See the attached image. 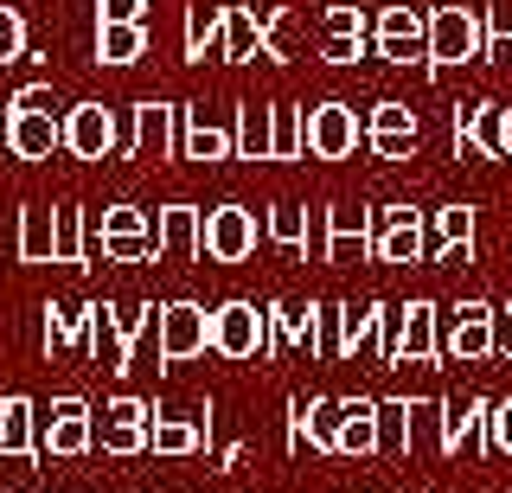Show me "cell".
Returning <instances> with one entry per match:
<instances>
[{
    "label": "cell",
    "instance_id": "obj_1",
    "mask_svg": "<svg viewBox=\"0 0 512 493\" xmlns=\"http://www.w3.org/2000/svg\"><path fill=\"white\" fill-rule=\"evenodd\" d=\"M487 58V13L474 7H436L429 13V71L480 65Z\"/></svg>",
    "mask_w": 512,
    "mask_h": 493
},
{
    "label": "cell",
    "instance_id": "obj_2",
    "mask_svg": "<svg viewBox=\"0 0 512 493\" xmlns=\"http://www.w3.org/2000/svg\"><path fill=\"white\" fill-rule=\"evenodd\" d=\"M429 365L442 359V308L436 301H404L391 308V333H384V365Z\"/></svg>",
    "mask_w": 512,
    "mask_h": 493
},
{
    "label": "cell",
    "instance_id": "obj_3",
    "mask_svg": "<svg viewBox=\"0 0 512 493\" xmlns=\"http://www.w3.org/2000/svg\"><path fill=\"white\" fill-rule=\"evenodd\" d=\"M212 353L218 359H269V308H256V301L212 308Z\"/></svg>",
    "mask_w": 512,
    "mask_h": 493
},
{
    "label": "cell",
    "instance_id": "obj_4",
    "mask_svg": "<svg viewBox=\"0 0 512 493\" xmlns=\"http://www.w3.org/2000/svg\"><path fill=\"white\" fill-rule=\"evenodd\" d=\"M372 52L384 58V65H429V13L384 7L372 20Z\"/></svg>",
    "mask_w": 512,
    "mask_h": 493
},
{
    "label": "cell",
    "instance_id": "obj_5",
    "mask_svg": "<svg viewBox=\"0 0 512 493\" xmlns=\"http://www.w3.org/2000/svg\"><path fill=\"white\" fill-rule=\"evenodd\" d=\"M128 154L135 161H173L180 154V109L160 97L128 103Z\"/></svg>",
    "mask_w": 512,
    "mask_h": 493
},
{
    "label": "cell",
    "instance_id": "obj_6",
    "mask_svg": "<svg viewBox=\"0 0 512 493\" xmlns=\"http://www.w3.org/2000/svg\"><path fill=\"white\" fill-rule=\"evenodd\" d=\"M122 148V129H116V109L109 103H71L64 109V154L77 161H109Z\"/></svg>",
    "mask_w": 512,
    "mask_h": 493
},
{
    "label": "cell",
    "instance_id": "obj_7",
    "mask_svg": "<svg viewBox=\"0 0 512 493\" xmlns=\"http://www.w3.org/2000/svg\"><path fill=\"white\" fill-rule=\"evenodd\" d=\"M372 257L378 263H429V231L416 205H384L372 225Z\"/></svg>",
    "mask_w": 512,
    "mask_h": 493
},
{
    "label": "cell",
    "instance_id": "obj_8",
    "mask_svg": "<svg viewBox=\"0 0 512 493\" xmlns=\"http://www.w3.org/2000/svg\"><path fill=\"white\" fill-rule=\"evenodd\" d=\"M301 129H308L314 161H346L359 148V109L352 103H314V109H301Z\"/></svg>",
    "mask_w": 512,
    "mask_h": 493
},
{
    "label": "cell",
    "instance_id": "obj_9",
    "mask_svg": "<svg viewBox=\"0 0 512 493\" xmlns=\"http://www.w3.org/2000/svg\"><path fill=\"white\" fill-rule=\"evenodd\" d=\"M212 353V314L199 301H167L160 308V359L180 365V359H199Z\"/></svg>",
    "mask_w": 512,
    "mask_h": 493
},
{
    "label": "cell",
    "instance_id": "obj_10",
    "mask_svg": "<svg viewBox=\"0 0 512 493\" xmlns=\"http://www.w3.org/2000/svg\"><path fill=\"white\" fill-rule=\"evenodd\" d=\"M256 250V212H244V205H218V212H205L199 225V257L212 263H244Z\"/></svg>",
    "mask_w": 512,
    "mask_h": 493
},
{
    "label": "cell",
    "instance_id": "obj_11",
    "mask_svg": "<svg viewBox=\"0 0 512 493\" xmlns=\"http://www.w3.org/2000/svg\"><path fill=\"white\" fill-rule=\"evenodd\" d=\"M340 423H346V397H314V404H295L288 410V449H314V455H333L340 449Z\"/></svg>",
    "mask_w": 512,
    "mask_h": 493
},
{
    "label": "cell",
    "instance_id": "obj_12",
    "mask_svg": "<svg viewBox=\"0 0 512 493\" xmlns=\"http://www.w3.org/2000/svg\"><path fill=\"white\" fill-rule=\"evenodd\" d=\"M487 397H442L436 410V449L461 455V449H487Z\"/></svg>",
    "mask_w": 512,
    "mask_h": 493
},
{
    "label": "cell",
    "instance_id": "obj_13",
    "mask_svg": "<svg viewBox=\"0 0 512 493\" xmlns=\"http://www.w3.org/2000/svg\"><path fill=\"white\" fill-rule=\"evenodd\" d=\"M493 314L500 308H487V301H461L455 314H448V327H442V359H487L493 353Z\"/></svg>",
    "mask_w": 512,
    "mask_h": 493
},
{
    "label": "cell",
    "instance_id": "obj_14",
    "mask_svg": "<svg viewBox=\"0 0 512 493\" xmlns=\"http://www.w3.org/2000/svg\"><path fill=\"white\" fill-rule=\"evenodd\" d=\"M39 449L45 455H84V449H96V423H90L84 397H52V417H45V429H39Z\"/></svg>",
    "mask_w": 512,
    "mask_h": 493
},
{
    "label": "cell",
    "instance_id": "obj_15",
    "mask_svg": "<svg viewBox=\"0 0 512 493\" xmlns=\"http://www.w3.org/2000/svg\"><path fill=\"white\" fill-rule=\"evenodd\" d=\"M320 257L340 263V269L372 257V225H365V212H346V205H333V212L320 218Z\"/></svg>",
    "mask_w": 512,
    "mask_h": 493
},
{
    "label": "cell",
    "instance_id": "obj_16",
    "mask_svg": "<svg viewBox=\"0 0 512 493\" xmlns=\"http://www.w3.org/2000/svg\"><path fill=\"white\" fill-rule=\"evenodd\" d=\"M0 461H45L39 449V410L26 391L0 397Z\"/></svg>",
    "mask_w": 512,
    "mask_h": 493
},
{
    "label": "cell",
    "instance_id": "obj_17",
    "mask_svg": "<svg viewBox=\"0 0 512 493\" xmlns=\"http://www.w3.org/2000/svg\"><path fill=\"white\" fill-rule=\"evenodd\" d=\"M148 429H154V410L141 404V397H116V404L103 410V455H141L148 449Z\"/></svg>",
    "mask_w": 512,
    "mask_h": 493
},
{
    "label": "cell",
    "instance_id": "obj_18",
    "mask_svg": "<svg viewBox=\"0 0 512 493\" xmlns=\"http://www.w3.org/2000/svg\"><path fill=\"white\" fill-rule=\"evenodd\" d=\"M199 225H205L199 205H160V212H154L160 263H186V257H199Z\"/></svg>",
    "mask_w": 512,
    "mask_h": 493
},
{
    "label": "cell",
    "instance_id": "obj_19",
    "mask_svg": "<svg viewBox=\"0 0 512 493\" xmlns=\"http://www.w3.org/2000/svg\"><path fill=\"white\" fill-rule=\"evenodd\" d=\"M7 148L20 154V161H52L64 148V116H7Z\"/></svg>",
    "mask_w": 512,
    "mask_h": 493
},
{
    "label": "cell",
    "instance_id": "obj_20",
    "mask_svg": "<svg viewBox=\"0 0 512 493\" xmlns=\"http://www.w3.org/2000/svg\"><path fill=\"white\" fill-rule=\"evenodd\" d=\"M384 333H391V308L384 301H352V308H340V359H352L359 346H378V359H384Z\"/></svg>",
    "mask_w": 512,
    "mask_h": 493
},
{
    "label": "cell",
    "instance_id": "obj_21",
    "mask_svg": "<svg viewBox=\"0 0 512 493\" xmlns=\"http://www.w3.org/2000/svg\"><path fill=\"white\" fill-rule=\"evenodd\" d=\"M180 154H186V161H231V154H237V129L205 122V109H180Z\"/></svg>",
    "mask_w": 512,
    "mask_h": 493
},
{
    "label": "cell",
    "instance_id": "obj_22",
    "mask_svg": "<svg viewBox=\"0 0 512 493\" xmlns=\"http://www.w3.org/2000/svg\"><path fill=\"white\" fill-rule=\"evenodd\" d=\"M474 250V205H442L436 237H429V263H468Z\"/></svg>",
    "mask_w": 512,
    "mask_h": 493
},
{
    "label": "cell",
    "instance_id": "obj_23",
    "mask_svg": "<svg viewBox=\"0 0 512 493\" xmlns=\"http://www.w3.org/2000/svg\"><path fill=\"white\" fill-rule=\"evenodd\" d=\"M148 52V20H96V65H135Z\"/></svg>",
    "mask_w": 512,
    "mask_h": 493
},
{
    "label": "cell",
    "instance_id": "obj_24",
    "mask_svg": "<svg viewBox=\"0 0 512 493\" xmlns=\"http://www.w3.org/2000/svg\"><path fill=\"white\" fill-rule=\"evenodd\" d=\"M45 346L52 353H64V346L90 353V301H45Z\"/></svg>",
    "mask_w": 512,
    "mask_h": 493
},
{
    "label": "cell",
    "instance_id": "obj_25",
    "mask_svg": "<svg viewBox=\"0 0 512 493\" xmlns=\"http://www.w3.org/2000/svg\"><path fill=\"white\" fill-rule=\"evenodd\" d=\"M237 154H244V161H276V103L237 109Z\"/></svg>",
    "mask_w": 512,
    "mask_h": 493
},
{
    "label": "cell",
    "instance_id": "obj_26",
    "mask_svg": "<svg viewBox=\"0 0 512 493\" xmlns=\"http://www.w3.org/2000/svg\"><path fill=\"white\" fill-rule=\"evenodd\" d=\"M186 58H218L224 52V7H212V0H192L186 7Z\"/></svg>",
    "mask_w": 512,
    "mask_h": 493
},
{
    "label": "cell",
    "instance_id": "obj_27",
    "mask_svg": "<svg viewBox=\"0 0 512 493\" xmlns=\"http://www.w3.org/2000/svg\"><path fill=\"white\" fill-rule=\"evenodd\" d=\"M20 263H58V212H20V237H13Z\"/></svg>",
    "mask_w": 512,
    "mask_h": 493
},
{
    "label": "cell",
    "instance_id": "obj_28",
    "mask_svg": "<svg viewBox=\"0 0 512 493\" xmlns=\"http://www.w3.org/2000/svg\"><path fill=\"white\" fill-rule=\"evenodd\" d=\"M205 442H212V423H192V417H154L148 429L154 455H199Z\"/></svg>",
    "mask_w": 512,
    "mask_h": 493
},
{
    "label": "cell",
    "instance_id": "obj_29",
    "mask_svg": "<svg viewBox=\"0 0 512 493\" xmlns=\"http://www.w3.org/2000/svg\"><path fill=\"white\" fill-rule=\"evenodd\" d=\"M455 141H468V148H480L487 161H506V154H500V103L455 109Z\"/></svg>",
    "mask_w": 512,
    "mask_h": 493
},
{
    "label": "cell",
    "instance_id": "obj_30",
    "mask_svg": "<svg viewBox=\"0 0 512 493\" xmlns=\"http://www.w3.org/2000/svg\"><path fill=\"white\" fill-rule=\"evenodd\" d=\"M384 449V429H378V404H346V423H340V449L333 455H378Z\"/></svg>",
    "mask_w": 512,
    "mask_h": 493
},
{
    "label": "cell",
    "instance_id": "obj_31",
    "mask_svg": "<svg viewBox=\"0 0 512 493\" xmlns=\"http://www.w3.org/2000/svg\"><path fill=\"white\" fill-rule=\"evenodd\" d=\"M250 52H263V33H256V13L250 7H224V52L218 58H250Z\"/></svg>",
    "mask_w": 512,
    "mask_h": 493
},
{
    "label": "cell",
    "instance_id": "obj_32",
    "mask_svg": "<svg viewBox=\"0 0 512 493\" xmlns=\"http://www.w3.org/2000/svg\"><path fill=\"white\" fill-rule=\"evenodd\" d=\"M58 212V263H90V231L77 205H52Z\"/></svg>",
    "mask_w": 512,
    "mask_h": 493
},
{
    "label": "cell",
    "instance_id": "obj_33",
    "mask_svg": "<svg viewBox=\"0 0 512 493\" xmlns=\"http://www.w3.org/2000/svg\"><path fill=\"white\" fill-rule=\"evenodd\" d=\"M250 13H256V33H263V52H256V58H269V65H288V45H282L288 7H282V0H263V7H250Z\"/></svg>",
    "mask_w": 512,
    "mask_h": 493
},
{
    "label": "cell",
    "instance_id": "obj_34",
    "mask_svg": "<svg viewBox=\"0 0 512 493\" xmlns=\"http://www.w3.org/2000/svg\"><path fill=\"white\" fill-rule=\"evenodd\" d=\"M269 237H276L282 250H308V205H276V212H269V225H263Z\"/></svg>",
    "mask_w": 512,
    "mask_h": 493
},
{
    "label": "cell",
    "instance_id": "obj_35",
    "mask_svg": "<svg viewBox=\"0 0 512 493\" xmlns=\"http://www.w3.org/2000/svg\"><path fill=\"white\" fill-rule=\"evenodd\" d=\"M308 154V129H301V109L276 103V161H301Z\"/></svg>",
    "mask_w": 512,
    "mask_h": 493
},
{
    "label": "cell",
    "instance_id": "obj_36",
    "mask_svg": "<svg viewBox=\"0 0 512 493\" xmlns=\"http://www.w3.org/2000/svg\"><path fill=\"white\" fill-rule=\"evenodd\" d=\"M103 237H154V212H141V205H109Z\"/></svg>",
    "mask_w": 512,
    "mask_h": 493
},
{
    "label": "cell",
    "instance_id": "obj_37",
    "mask_svg": "<svg viewBox=\"0 0 512 493\" xmlns=\"http://www.w3.org/2000/svg\"><path fill=\"white\" fill-rule=\"evenodd\" d=\"M378 429H384V449L410 455V404H404V397H391V404H378Z\"/></svg>",
    "mask_w": 512,
    "mask_h": 493
},
{
    "label": "cell",
    "instance_id": "obj_38",
    "mask_svg": "<svg viewBox=\"0 0 512 493\" xmlns=\"http://www.w3.org/2000/svg\"><path fill=\"white\" fill-rule=\"evenodd\" d=\"M26 58V13L0 7V65H20Z\"/></svg>",
    "mask_w": 512,
    "mask_h": 493
},
{
    "label": "cell",
    "instance_id": "obj_39",
    "mask_svg": "<svg viewBox=\"0 0 512 493\" xmlns=\"http://www.w3.org/2000/svg\"><path fill=\"white\" fill-rule=\"evenodd\" d=\"M423 122H416V109L410 103H378L372 109V135H416Z\"/></svg>",
    "mask_w": 512,
    "mask_h": 493
},
{
    "label": "cell",
    "instance_id": "obj_40",
    "mask_svg": "<svg viewBox=\"0 0 512 493\" xmlns=\"http://www.w3.org/2000/svg\"><path fill=\"white\" fill-rule=\"evenodd\" d=\"M487 58L493 65H512V7L487 13Z\"/></svg>",
    "mask_w": 512,
    "mask_h": 493
},
{
    "label": "cell",
    "instance_id": "obj_41",
    "mask_svg": "<svg viewBox=\"0 0 512 493\" xmlns=\"http://www.w3.org/2000/svg\"><path fill=\"white\" fill-rule=\"evenodd\" d=\"M39 109H45V116L58 109V90H52V84H26V90H13L7 116H39Z\"/></svg>",
    "mask_w": 512,
    "mask_h": 493
},
{
    "label": "cell",
    "instance_id": "obj_42",
    "mask_svg": "<svg viewBox=\"0 0 512 493\" xmlns=\"http://www.w3.org/2000/svg\"><path fill=\"white\" fill-rule=\"evenodd\" d=\"M327 39H372L359 7H327Z\"/></svg>",
    "mask_w": 512,
    "mask_h": 493
},
{
    "label": "cell",
    "instance_id": "obj_43",
    "mask_svg": "<svg viewBox=\"0 0 512 493\" xmlns=\"http://www.w3.org/2000/svg\"><path fill=\"white\" fill-rule=\"evenodd\" d=\"M487 449L493 455H512V397L487 410Z\"/></svg>",
    "mask_w": 512,
    "mask_h": 493
},
{
    "label": "cell",
    "instance_id": "obj_44",
    "mask_svg": "<svg viewBox=\"0 0 512 493\" xmlns=\"http://www.w3.org/2000/svg\"><path fill=\"white\" fill-rule=\"evenodd\" d=\"M416 148H423V129H416V135H372V154H378V161H410Z\"/></svg>",
    "mask_w": 512,
    "mask_h": 493
},
{
    "label": "cell",
    "instance_id": "obj_45",
    "mask_svg": "<svg viewBox=\"0 0 512 493\" xmlns=\"http://www.w3.org/2000/svg\"><path fill=\"white\" fill-rule=\"evenodd\" d=\"M320 359H340V308L333 301H320V340H314Z\"/></svg>",
    "mask_w": 512,
    "mask_h": 493
},
{
    "label": "cell",
    "instance_id": "obj_46",
    "mask_svg": "<svg viewBox=\"0 0 512 493\" xmlns=\"http://www.w3.org/2000/svg\"><path fill=\"white\" fill-rule=\"evenodd\" d=\"M96 20H148V0H96Z\"/></svg>",
    "mask_w": 512,
    "mask_h": 493
},
{
    "label": "cell",
    "instance_id": "obj_47",
    "mask_svg": "<svg viewBox=\"0 0 512 493\" xmlns=\"http://www.w3.org/2000/svg\"><path fill=\"white\" fill-rule=\"evenodd\" d=\"M365 39H327V65H359Z\"/></svg>",
    "mask_w": 512,
    "mask_h": 493
},
{
    "label": "cell",
    "instance_id": "obj_48",
    "mask_svg": "<svg viewBox=\"0 0 512 493\" xmlns=\"http://www.w3.org/2000/svg\"><path fill=\"white\" fill-rule=\"evenodd\" d=\"M500 154L512 161V103H500Z\"/></svg>",
    "mask_w": 512,
    "mask_h": 493
},
{
    "label": "cell",
    "instance_id": "obj_49",
    "mask_svg": "<svg viewBox=\"0 0 512 493\" xmlns=\"http://www.w3.org/2000/svg\"><path fill=\"white\" fill-rule=\"evenodd\" d=\"M493 327H512V301H506V308H500V314H493Z\"/></svg>",
    "mask_w": 512,
    "mask_h": 493
}]
</instances>
